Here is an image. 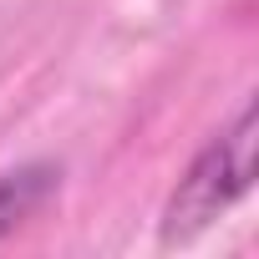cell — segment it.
I'll use <instances>...</instances> for the list:
<instances>
[{
  "label": "cell",
  "mask_w": 259,
  "mask_h": 259,
  "mask_svg": "<svg viewBox=\"0 0 259 259\" xmlns=\"http://www.w3.org/2000/svg\"><path fill=\"white\" fill-rule=\"evenodd\" d=\"M56 183H61V173L46 168V163H31V168H16V173L0 178V244L56 193Z\"/></svg>",
  "instance_id": "7a4b0ae2"
},
{
  "label": "cell",
  "mask_w": 259,
  "mask_h": 259,
  "mask_svg": "<svg viewBox=\"0 0 259 259\" xmlns=\"http://www.w3.org/2000/svg\"><path fill=\"white\" fill-rule=\"evenodd\" d=\"M254 148H259V112L244 102L234 122L188 163L178 188L168 193L163 208V244H188L208 224H219L249 188H254Z\"/></svg>",
  "instance_id": "6da1fadb"
}]
</instances>
